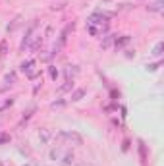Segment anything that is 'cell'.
<instances>
[{
    "instance_id": "obj_6",
    "label": "cell",
    "mask_w": 164,
    "mask_h": 166,
    "mask_svg": "<svg viewBox=\"0 0 164 166\" xmlns=\"http://www.w3.org/2000/svg\"><path fill=\"white\" fill-rule=\"evenodd\" d=\"M160 64H162V62H157V64H149V66H147V70H149V71H157Z\"/></svg>"
},
{
    "instance_id": "obj_7",
    "label": "cell",
    "mask_w": 164,
    "mask_h": 166,
    "mask_svg": "<svg viewBox=\"0 0 164 166\" xmlns=\"http://www.w3.org/2000/svg\"><path fill=\"white\" fill-rule=\"evenodd\" d=\"M71 162H73V154H66V156H64V164H71Z\"/></svg>"
},
{
    "instance_id": "obj_9",
    "label": "cell",
    "mask_w": 164,
    "mask_h": 166,
    "mask_svg": "<svg viewBox=\"0 0 164 166\" xmlns=\"http://www.w3.org/2000/svg\"><path fill=\"white\" fill-rule=\"evenodd\" d=\"M50 77H52V79H56V77H58V71L54 70V68H50Z\"/></svg>"
},
{
    "instance_id": "obj_11",
    "label": "cell",
    "mask_w": 164,
    "mask_h": 166,
    "mask_svg": "<svg viewBox=\"0 0 164 166\" xmlns=\"http://www.w3.org/2000/svg\"><path fill=\"white\" fill-rule=\"evenodd\" d=\"M122 149H124V151H127V149H129V141H124V145H122Z\"/></svg>"
},
{
    "instance_id": "obj_1",
    "label": "cell",
    "mask_w": 164,
    "mask_h": 166,
    "mask_svg": "<svg viewBox=\"0 0 164 166\" xmlns=\"http://www.w3.org/2000/svg\"><path fill=\"white\" fill-rule=\"evenodd\" d=\"M60 137H66V139H69V141H76L77 145H81V143H83V139L77 133H60Z\"/></svg>"
},
{
    "instance_id": "obj_3",
    "label": "cell",
    "mask_w": 164,
    "mask_h": 166,
    "mask_svg": "<svg viewBox=\"0 0 164 166\" xmlns=\"http://www.w3.org/2000/svg\"><path fill=\"white\" fill-rule=\"evenodd\" d=\"M129 41H131V37H129V35H124V37H122L120 41H116V48H120V46L127 45V43H129Z\"/></svg>"
},
{
    "instance_id": "obj_8",
    "label": "cell",
    "mask_w": 164,
    "mask_h": 166,
    "mask_svg": "<svg viewBox=\"0 0 164 166\" xmlns=\"http://www.w3.org/2000/svg\"><path fill=\"white\" fill-rule=\"evenodd\" d=\"M48 137H50V133H48V131H43V133H41V141H43V143H46V141H48Z\"/></svg>"
},
{
    "instance_id": "obj_5",
    "label": "cell",
    "mask_w": 164,
    "mask_h": 166,
    "mask_svg": "<svg viewBox=\"0 0 164 166\" xmlns=\"http://www.w3.org/2000/svg\"><path fill=\"white\" fill-rule=\"evenodd\" d=\"M33 64H35L33 60H27V62H23V64L19 66V68H21V71H27V70H29V66H33Z\"/></svg>"
},
{
    "instance_id": "obj_2",
    "label": "cell",
    "mask_w": 164,
    "mask_h": 166,
    "mask_svg": "<svg viewBox=\"0 0 164 166\" xmlns=\"http://www.w3.org/2000/svg\"><path fill=\"white\" fill-rule=\"evenodd\" d=\"M83 97H85V89H76L73 93H71V101L76 102V101H81Z\"/></svg>"
},
{
    "instance_id": "obj_4",
    "label": "cell",
    "mask_w": 164,
    "mask_h": 166,
    "mask_svg": "<svg viewBox=\"0 0 164 166\" xmlns=\"http://www.w3.org/2000/svg\"><path fill=\"white\" fill-rule=\"evenodd\" d=\"M162 48H164V45H162V43H158V45L154 46V50H152V54H154V56H160V54H162Z\"/></svg>"
},
{
    "instance_id": "obj_10",
    "label": "cell",
    "mask_w": 164,
    "mask_h": 166,
    "mask_svg": "<svg viewBox=\"0 0 164 166\" xmlns=\"http://www.w3.org/2000/svg\"><path fill=\"white\" fill-rule=\"evenodd\" d=\"M6 141H10V135H0V143H6Z\"/></svg>"
}]
</instances>
